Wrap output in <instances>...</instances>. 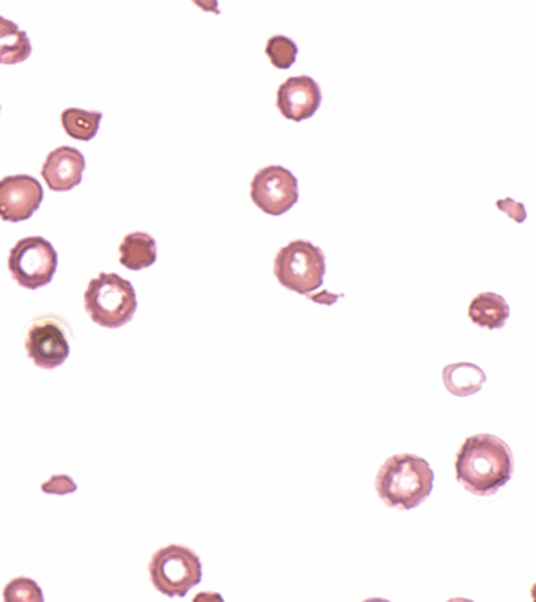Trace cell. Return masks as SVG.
I'll return each mask as SVG.
<instances>
[{"label":"cell","instance_id":"1","mask_svg":"<svg viewBox=\"0 0 536 602\" xmlns=\"http://www.w3.org/2000/svg\"><path fill=\"white\" fill-rule=\"evenodd\" d=\"M457 480L475 496H494L512 480L515 471L513 452L494 434H475L465 439L454 461Z\"/></svg>","mask_w":536,"mask_h":602},{"label":"cell","instance_id":"2","mask_svg":"<svg viewBox=\"0 0 536 602\" xmlns=\"http://www.w3.org/2000/svg\"><path fill=\"white\" fill-rule=\"evenodd\" d=\"M435 485V472L424 458L398 453L380 465L376 475V491L387 507L417 508L430 497Z\"/></svg>","mask_w":536,"mask_h":602},{"label":"cell","instance_id":"3","mask_svg":"<svg viewBox=\"0 0 536 602\" xmlns=\"http://www.w3.org/2000/svg\"><path fill=\"white\" fill-rule=\"evenodd\" d=\"M84 305L94 323L107 329L124 327L137 310L135 287L114 272H101L88 283Z\"/></svg>","mask_w":536,"mask_h":602},{"label":"cell","instance_id":"4","mask_svg":"<svg viewBox=\"0 0 536 602\" xmlns=\"http://www.w3.org/2000/svg\"><path fill=\"white\" fill-rule=\"evenodd\" d=\"M274 276L285 290L309 297L318 288L323 287L326 257L315 244L296 239L277 252Z\"/></svg>","mask_w":536,"mask_h":602},{"label":"cell","instance_id":"5","mask_svg":"<svg viewBox=\"0 0 536 602\" xmlns=\"http://www.w3.org/2000/svg\"><path fill=\"white\" fill-rule=\"evenodd\" d=\"M151 583L169 598L186 596L202 582V561L184 546L170 545L159 549L150 561Z\"/></svg>","mask_w":536,"mask_h":602},{"label":"cell","instance_id":"6","mask_svg":"<svg viewBox=\"0 0 536 602\" xmlns=\"http://www.w3.org/2000/svg\"><path fill=\"white\" fill-rule=\"evenodd\" d=\"M57 266L58 257L53 244L42 236L22 238L11 247L10 275L22 288L39 290L50 286Z\"/></svg>","mask_w":536,"mask_h":602},{"label":"cell","instance_id":"7","mask_svg":"<svg viewBox=\"0 0 536 602\" xmlns=\"http://www.w3.org/2000/svg\"><path fill=\"white\" fill-rule=\"evenodd\" d=\"M72 331L62 318L44 315L31 321L25 332V351L36 367L53 370L68 359Z\"/></svg>","mask_w":536,"mask_h":602},{"label":"cell","instance_id":"8","mask_svg":"<svg viewBox=\"0 0 536 602\" xmlns=\"http://www.w3.org/2000/svg\"><path fill=\"white\" fill-rule=\"evenodd\" d=\"M250 198L265 214L282 216L299 201L298 179L282 165H269L255 173Z\"/></svg>","mask_w":536,"mask_h":602},{"label":"cell","instance_id":"9","mask_svg":"<svg viewBox=\"0 0 536 602\" xmlns=\"http://www.w3.org/2000/svg\"><path fill=\"white\" fill-rule=\"evenodd\" d=\"M42 184L33 176L11 175L0 180V219L22 223L31 219L42 205Z\"/></svg>","mask_w":536,"mask_h":602},{"label":"cell","instance_id":"10","mask_svg":"<svg viewBox=\"0 0 536 602\" xmlns=\"http://www.w3.org/2000/svg\"><path fill=\"white\" fill-rule=\"evenodd\" d=\"M321 101L320 85L310 76L290 77L277 90V107L287 120H309L320 109Z\"/></svg>","mask_w":536,"mask_h":602},{"label":"cell","instance_id":"11","mask_svg":"<svg viewBox=\"0 0 536 602\" xmlns=\"http://www.w3.org/2000/svg\"><path fill=\"white\" fill-rule=\"evenodd\" d=\"M85 158L73 147H61L47 154L42 168L43 180L55 192L72 191L83 181Z\"/></svg>","mask_w":536,"mask_h":602},{"label":"cell","instance_id":"12","mask_svg":"<svg viewBox=\"0 0 536 602\" xmlns=\"http://www.w3.org/2000/svg\"><path fill=\"white\" fill-rule=\"evenodd\" d=\"M118 252H120V264L131 271H140L157 264V241L148 233H129L120 244Z\"/></svg>","mask_w":536,"mask_h":602},{"label":"cell","instance_id":"13","mask_svg":"<svg viewBox=\"0 0 536 602\" xmlns=\"http://www.w3.org/2000/svg\"><path fill=\"white\" fill-rule=\"evenodd\" d=\"M442 380L446 389L454 397H471L482 390L486 373L471 362H458L443 368Z\"/></svg>","mask_w":536,"mask_h":602},{"label":"cell","instance_id":"14","mask_svg":"<svg viewBox=\"0 0 536 602\" xmlns=\"http://www.w3.org/2000/svg\"><path fill=\"white\" fill-rule=\"evenodd\" d=\"M469 318L479 327L502 329L510 318V307L504 298L495 293H480L469 305Z\"/></svg>","mask_w":536,"mask_h":602},{"label":"cell","instance_id":"15","mask_svg":"<svg viewBox=\"0 0 536 602\" xmlns=\"http://www.w3.org/2000/svg\"><path fill=\"white\" fill-rule=\"evenodd\" d=\"M32 44L28 33L17 22L0 17V65H17L28 61Z\"/></svg>","mask_w":536,"mask_h":602},{"label":"cell","instance_id":"16","mask_svg":"<svg viewBox=\"0 0 536 602\" xmlns=\"http://www.w3.org/2000/svg\"><path fill=\"white\" fill-rule=\"evenodd\" d=\"M103 114L96 112V110L90 112V110L69 107L62 112V127H64L66 135L72 139L83 140V142L95 138Z\"/></svg>","mask_w":536,"mask_h":602},{"label":"cell","instance_id":"17","mask_svg":"<svg viewBox=\"0 0 536 602\" xmlns=\"http://www.w3.org/2000/svg\"><path fill=\"white\" fill-rule=\"evenodd\" d=\"M298 51L293 40L288 39V36L276 35L268 40L265 53L276 68L288 69L293 66L296 57H298Z\"/></svg>","mask_w":536,"mask_h":602},{"label":"cell","instance_id":"18","mask_svg":"<svg viewBox=\"0 0 536 602\" xmlns=\"http://www.w3.org/2000/svg\"><path fill=\"white\" fill-rule=\"evenodd\" d=\"M7 602H42L44 600L39 583L31 578H17L3 589Z\"/></svg>","mask_w":536,"mask_h":602},{"label":"cell","instance_id":"19","mask_svg":"<svg viewBox=\"0 0 536 602\" xmlns=\"http://www.w3.org/2000/svg\"><path fill=\"white\" fill-rule=\"evenodd\" d=\"M42 491L44 494L65 496V494L76 493L77 485L69 475H53L46 483H43Z\"/></svg>","mask_w":536,"mask_h":602},{"label":"cell","instance_id":"20","mask_svg":"<svg viewBox=\"0 0 536 602\" xmlns=\"http://www.w3.org/2000/svg\"><path fill=\"white\" fill-rule=\"evenodd\" d=\"M497 208L504 209L516 223H523L526 219V209H524V206L515 201H510V198L508 201L497 202Z\"/></svg>","mask_w":536,"mask_h":602},{"label":"cell","instance_id":"21","mask_svg":"<svg viewBox=\"0 0 536 602\" xmlns=\"http://www.w3.org/2000/svg\"><path fill=\"white\" fill-rule=\"evenodd\" d=\"M195 6L201 7L203 11H210V13L219 14V3L217 0H192Z\"/></svg>","mask_w":536,"mask_h":602}]
</instances>
